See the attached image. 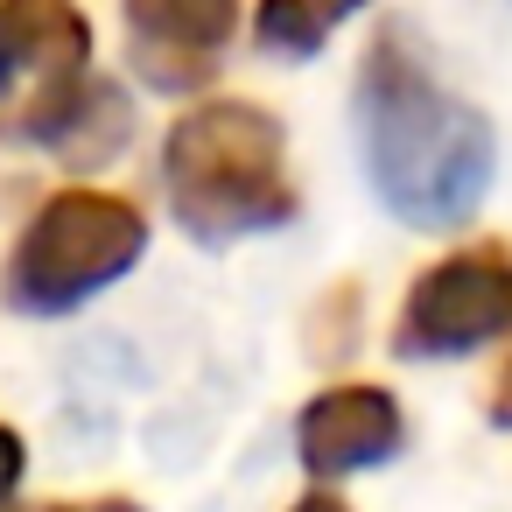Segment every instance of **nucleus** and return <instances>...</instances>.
I'll list each match as a JSON object with an SVG mask.
<instances>
[{"label":"nucleus","instance_id":"1","mask_svg":"<svg viewBox=\"0 0 512 512\" xmlns=\"http://www.w3.org/2000/svg\"><path fill=\"white\" fill-rule=\"evenodd\" d=\"M358 148L372 197L414 232L470 225L498 169L491 120L428 71V50L407 22H379L358 64Z\"/></svg>","mask_w":512,"mask_h":512},{"label":"nucleus","instance_id":"2","mask_svg":"<svg viewBox=\"0 0 512 512\" xmlns=\"http://www.w3.org/2000/svg\"><path fill=\"white\" fill-rule=\"evenodd\" d=\"M162 190H169V218L197 246L281 232L295 218L281 120L253 99H211L183 113L162 141Z\"/></svg>","mask_w":512,"mask_h":512},{"label":"nucleus","instance_id":"3","mask_svg":"<svg viewBox=\"0 0 512 512\" xmlns=\"http://www.w3.org/2000/svg\"><path fill=\"white\" fill-rule=\"evenodd\" d=\"M141 253H148V218L127 197L78 183L36 204V218L22 225L8 267H0V295L22 316H71L78 302L113 288Z\"/></svg>","mask_w":512,"mask_h":512},{"label":"nucleus","instance_id":"4","mask_svg":"<svg viewBox=\"0 0 512 512\" xmlns=\"http://www.w3.org/2000/svg\"><path fill=\"white\" fill-rule=\"evenodd\" d=\"M505 330H512V246L477 239L414 274V288L393 316V351L400 358H470Z\"/></svg>","mask_w":512,"mask_h":512},{"label":"nucleus","instance_id":"5","mask_svg":"<svg viewBox=\"0 0 512 512\" xmlns=\"http://www.w3.org/2000/svg\"><path fill=\"white\" fill-rule=\"evenodd\" d=\"M239 15L225 0H134L127 8V57L134 78L155 92H197L218 78Z\"/></svg>","mask_w":512,"mask_h":512},{"label":"nucleus","instance_id":"6","mask_svg":"<svg viewBox=\"0 0 512 512\" xmlns=\"http://www.w3.org/2000/svg\"><path fill=\"white\" fill-rule=\"evenodd\" d=\"M92 29L64 0H22L0 8V106L22 113L43 92H64L71 78H85L92 64Z\"/></svg>","mask_w":512,"mask_h":512},{"label":"nucleus","instance_id":"7","mask_svg":"<svg viewBox=\"0 0 512 512\" xmlns=\"http://www.w3.org/2000/svg\"><path fill=\"white\" fill-rule=\"evenodd\" d=\"M400 407L386 386H330L302 407L295 421V449H302V470L309 477H358L372 463H386L400 449Z\"/></svg>","mask_w":512,"mask_h":512},{"label":"nucleus","instance_id":"8","mask_svg":"<svg viewBox=\"0 0 512 512\" xmlns=\"http://www.w3.org/2000/svg\"><path fill=\"white\" fill-rule=\"evenodd\" d=\"M8 134L50 148V155L71 162V169H99V162H113V155L127 148L134 106H127V92H120L113 78L85 71V78H71L64 92H43V99H29L22 113H8Z\"/></svg>","mask_w":512,"mask_h":512},{"label":"nucleus","instance_id":"9","mask_svg":"<svg viewBox=\"0 0 512 512\" xmlns=\"http://www.w3.org/2000/svg\"><path fill=\"white\" fill-rule=\"evenodd\" d=\"M344 15H351V8H316V0H267V8L253 15V36H260V50L302 64V57H316V50L344 29Z\"/></svg>","mask_w":512,"mask_h":512},{"label":"nucleus","instance_id":"10","mask_svg":"<svg viewBox=\"0 0 512 512\" xmlns=\"http://www.w3.org/2000/svg\"><path fill=\"white\" fill-rule=\"evenodd\" d=\"M22 470H29V449H22V435L0 421V512H8V498H15V484H22Z\"/></svg>","mask_w":512,"mask_h":512},{"label":"nucleus","instance_id":"11","mask_svg":"<svg viewBox=\"0 0 512 512\" xmlns=\"http://www.w3.org/2000/svg\"><path fill=\"white\" fill-rule=\"evenodd\" d=\"M484 414L498 421V428H512V351L498 358V372H491V393H484Z\"/></svg>","mask_w":512,"mask_h":512},{"label":"nucleus","instance_id":"12","mask_svg":"<svg viewBox=\"0 0 512 512\" xmlns=\"http://www.w3.org/2000/svg\"><path fill=\"white\" fill-rule=\"evenodd\" d=\"M8 512H141L134 498H57V505H8Z\"/></svg>","mask_w":512,"mask_h":512},{"label":"nucleus","instance_id":"13","mask_svg":"<svg viewBox=\"0 0 512 512\" xmlns=\"http://www.w3.org/2000/svg\"><path fill=\"white\" fill-rule=\"evenodd\" d=\"M295 512H351L337 491H309V498H295Z\"/></svg>","mask_w":512,"mask_h":512}]
</instances>
